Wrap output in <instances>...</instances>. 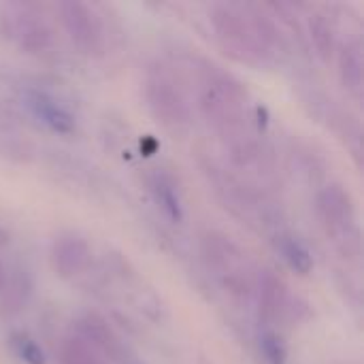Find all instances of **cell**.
Here are the masks:
<instances>
[{"label":"cell","mask_w":364,"mask_h":364,"mask_svg":"<svg viewBox=\"0 0 364 364\" xmlns=\"http://www.w3.org/2000/svg\"><path fill=\"white\" fill-rule=\"evenodd\" d=\"M198 109L222 139H235L247 130V92L228 73L211 66L198 87Z\"/></svg>","instance_id":"1"},{"label":"cell","mask_w":364,"mask_h":364,"mask_svg":"<svg viewBox=\"0 0 364 364\" xmlns=\"http://www.w3.org/2000/svg\"><path fill=\"white\" fill-rule=\"evenodd\" d=\"M209 21L222 49L230 53L235 60L252 66H264L275 60V55L256 36L245 4H213L209 11Z\"/></svg>","instance_id":"2"},{"label":"cell","mask_w":364,"mask_h":364,"mask_svg":"<svg viewBox=\"0 0 364 364\" xmlns=\"http://www.w3.org/2000/svg\"><path fill=\"white\" fill-rule=\"evenodd\" d=\"M316 215L326 237L346 258L360 256V226L356 203L341 183H326L316 194Z\"/></svg>","instance_id":"3"},{"label":"cell","mask_w":364,"mask_h":364,"mask_svg":"<svg viewBox=\"0 0 364 364\" xmlns=\"http://www.w3.org/2000/svg\"><path fill=\"white\" fill-rule=\"evenodd\" d=\"M143 94L151 115L166 128H183L190 124V102L173 75L166 73L162 66L147 73Z\"/></svg>","instance_id":"4"},{"label":"cell","mask_w":364,"mask_h":364,"mask_svg":"<svg viewBox=\"0 0 364 364\" xmlns=\"http://www.w3.org/2000/svg\"><path fill=\"white\" fill-rule=\"evenodd\" d=\"M2 32L28 55H47L55 47L53 28L32 6L19 4L2 15Z\"/></svg>","instance_id":"5"},{"label":"cell","mask_w":364,"mask_h":364,"mask_svg":"<svg viewBox=\"0 0 364 364\" xmlns=\"http://www.w3.org/2000/svg\"><path fill=\"white\" fill-rule=\"evenodd\" d=\"M60 23L70 43L85 55H98L105 49V26L100 15L81 0L58 2L55 6Z\"/></svg>","instance_id":"6"},{"label":"cell","mask_w":364,"mask_h":364,"mask_svg":"<svg viewBox=\"0 0 364 364\" xmlns=\"http://www.w3.org/2000/svg\"><path fill=\"white\" fill-rule=\"evenodd\" d=\"M49 262L58 277L62 279L79 277L92 264V247L87 239H83L81 235L64 232L51 243Z\"/></svg>","instance_id":"7"},{"label":"cell","mask_w":364,"mask_h":364,"mask_svg":"<svg viewBox=\"0 0 364 364\" xmlns=\"http://www.w3.org/2000/svg\"><path fill=\"white\" fill-rule=\"evenodd\" d=\"M200 254L207 267L222 279L247 273L243 250L222 232H207L200 239Z\"/></svg>","instance_id":"8"},{"label":"cell","mask_w":364,"mask_h":364,"mask_svg":"<svg viewBox=\"0 0 364 364\" xmlns=\"http://www.w3.org/2000/svg\"><path fill=\"white\" fill-rule=\"evenodd\" d=\"M73 335H77L87 346H92L109 364H126V360H128L126 346L119 341V337L113 333V328L96 314H90V316H83L81 320H77Z\"/></svg>","instance_id":"9"},{"label":"cell","mask_w":364,"mask_h":364,"mask_svg":"<svg viewBox=\"0 0 364 364\" xmlns=\"http://www.w3.org/2000/svg\"><path fill=\"white\" fill-rule=\"evenodd\" d=\"M254 299L258 301L262 318L269 322H277V320H284L286 316H290V309L294 303L286 282L279 275H275L273 271H260L256 275Z\"/></svg>","instance_id":"10"},{"label":"cell","mask_w":364,"mask_h":364,"mask_svg":"<svg viewBox=\"0 0 364 364\" xmlns=\"http://www.w3.org/2000/svg\"><path fill=\"white\" fill-rule=\"evenodd\" d=\"M21 98H23V107L51 132H55V134H73L75 132L77 124H75L73 113L64 105H60L51 94H47L43 90L28 87Z\"/></svg>","instance_id":"11"},{"label":"cell","mask_w":364,"mask_h":364,"mask_svg":"<svg viewBox=\"0 0 364 364\" xmlns=\"http://www.w3.org/2000/svg\"><path fill=\"white\" fill-rule=\"evenodd\" d=\"M337 66L341 85L354 98H363L364 90V53L360 38H350L348 43L337 45Z\"/></svg>","instance_id":"12"},{"label":"cell","mask_w":364,"mask_h":364,"mask_svg":"<svg viewBox=\"0 0 364 364\" xmlns=\"http://www.w3.org/2000/svg\"><path fill=\"white\" fill-rule=\"evenodd\" d=\"M307 38L322 62H331L337 53V28L331 15L322 11H311L307 15Z\"/></svg>","instance_id":"13"},{"label":"cell","mask_w":364,"mask_h":364,"mask_svg":"<svg viewBox=\"0 0 364 364\" xmlns=\"http://www.w3.org/2000/svg\"><path fill=\"white\" fill-rule=\"evenodd\" d=\"M32 294V279L30 273L21 267L9 271V279L6 286L0 294V305L6 314H17L19 309L26 307V303L30 301Z\"/></svg>","instance_id":"14"},{"label":"cell","mask_w":364,"mask_h":364,"mask_svg":"<svg viewBox=\"0 0 364 364\" xmlns=\"http://www.w3.org/2000/svg\"><path fill=\"white\" fill-rule=\"evenodd\" d=\"M151 194L166 220H171L175 224H179L183 220L181 198H179V192L175 190V183L171 177H166L164 173H156L151 179Z\"/></svg>","instance_id":"15"},{"label":"cell","mask_w":364,"mask_h":364,"mask_svg":"<svg viewBox=\"0 0 364 364\" xmlns=\"http://www.w3.org/2000/svg\"><path fill=\"white\" fill-rule=\"evenodd\" d=\"M275 241H277L279 254L284 256L286 264H288L294 273H299V275H309V273H311V269H314L311 252L305 247V243H303L299 237H294V235H290V232H279V235L275 237Z\"/></svg>","instance_id":"16"},{"label":"cell","mask_w":364,"mask_h":364,"mask_svg":"<svg viewBox=\"0 0 364 364\" xmlns=\"http://www.w3.org/2000/svg\"><path fill=\"white\" fill-rule=\"evenodd\" d=\"M60 364H109L92 346L77 335H68L58 348Z\"/></svg>","instance_id":"17"},{"label":"cell","mask_w":364,"mask_h":364,"mask_svg":"<svg viewBox=\"0 0 364 364\" xmlns=\"http://www.w3.org/2000/svg\"><path fill=\"white\" fill-rule=\"evenodd\" d=\"M260 343V354L267 360V364H288V348L275 331H262L258 337Z\"/></svg>","instance_id":"18"},{"label":"cell","mask_w":364,"mask_h":364,"mask_svg":"<svg viewBox=\"0 0 364 364\" xmlns=\"http://www.w3.org/2000/svg\"><path fill=\"white\" fill-rule=\"evenodd\" d=\"M11 346L17 354V358H21L26 364H45V352L41 350V346L26 333H13L11 335Z\"/></svg>","instance_id":"19"},{"label":"cell","mask_w":364,"mask_h":364,"mask_svg":"<svg viewBox=\"0 0 364 364\" xmlns=\"http://www.w3.org/2000/svg\"><path fill=\"white\" fill-rule=\"evenodd\" d=\"M6 279H9V267L0 260V294H2V290L6 286Z\"/></svg>","instance_id":"20"},{"label":"cell","mask_w":364,"mask_h":364,"mask_svg":"<svg viewBox=\"0 0 364 364\" xmlns=\"http://www.w3.org/2000/svg\"><path fill=\"white\" fill-rule=\"evenodd\" d=\"M9 243H11V232L0 224V250H2V247H6Z\"/></svg>","instance_id":"21"}]
</instances>
